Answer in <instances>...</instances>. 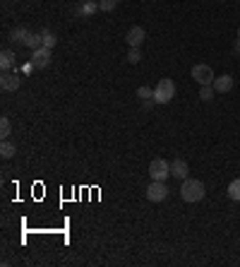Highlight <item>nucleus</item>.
<instances>
[{"label":"nucleus","mask_w":240,"mask_h":267,"mask_svg":"<svg viewBox=\"0 0 240 267\" xmlns=\"http://www.w3.org/2000/svg\"><path fill=\"white\" fill-rule=\"evenodd\" d=\"M204 195H207V188H204V183L197 181V178H190V176H187L183 181V186H180V197H183L185 202H190V204L202 202Z\"/></svg>","instance_id":"f257e3e1"},{"label":"nucleus","mask_w":240,"mask_h":267,"mask_svg":"<svg viewBox=\"0 0 240 267\" xmlns=\"http://www.w3.org/2000/svg\"><path fill=\"white\" fill-rule=\"evenodd\" d=\"M176 96V82L173 79H159V85H156V89H154V101L156 104H168L171 99Z\"/></svg>","instance_id":"f03ea898"},{"label":"nucleus","mask_w":240,"mask_h":267,"mask_svg":"<svg viewBox=\"0 0 240 267\" xmlns=\"http://www.w3.org/2000/svg\"><path fill=\"white\" fill-rule=\"evenodd\" d=\"M168 176H171V164H168L166 159L156 157V159L149 161V178H152V181H163L166 183Z\"/></svg>","instance_id":"7ed1b4c3"},{"label":"nucleus","mask_w":240,"mask_h":267,"mask_svg":"<svg viewBox=\"0 0 240 267\" xmlns=\"http://www.w3.org/2000/svg\"><path fill=\"white\" fill-rule=\"evenodd\" d=\"M190 75H192V79H195V82H200V87L202 85H214V79H216L214 70H211L207 63H197L195 68H192Z\"/></svg>","instance_id":"20e7f679"},{"label":"nucleus","mask_w":240,"mask_h":267,"mask_svg":"<svg viewBox=\"0 0 240 267\" xmlns=\"http://www.w3.org/2000/svg\"><path fill=\"white\" fill-rule=\"evenodd\" d=\"M168 197V186L163 181H152L147 188V200L149 202H163Z\"/></svg>","instance_id":"39448f33"},{"label":"nucleus","mask_w":240,"mask_h":267,"mask_svg":"<svg viewBox=\"0 0 240 267\" xmlns=\"http://www.w3.org/2000/svg\"><path fill=\"white\" fill-rule=\"evenodd\" d=\"M51 55H53V48H46V46L36 48V51L32 53V68H36V70H46L48 65H51Z\"/></svg>","instance_id":"423d86ee"},{"label":"nucleus","mask_w":240,"mask_h":267,"mask_svg":"<svg viewBox=\"0 0 240 267\" xmlns=\"http://www.w3.org/2000/svg\"><path fill=\"white\" fill-rule=\"evenodd\" d=\"M99 12V3L96 0H80L75 8H72V15L80 17V19H84V17H91Z\"/></svg>","instance_id":"0eeeda50"},{"label":"nucleus","mask_w":240,"mask_h":267,"mask_svg":"<svg viewBox=\"0 0 240 267\" xmlns=\"http://www.w3.org/2000/svg\"><path fill=\"white\" fill-rule=\"evenodd\" d=\"M19 85H22V77L19 75H12V72H3L0 75V87H3V92H17L19 89Z\"/></svg>","instance_id":"6e6552de"},{"label":"nucleus","mask_w":240,"mask_h":267,"mask_svg":"<svg viewBox=\"0 0 240 267\" xmlns=\"http://www.w3.org/2000/svg\"><path fill=\"white\" fill-rule=\"evenodd\" d=\"M187 173H190V166H187V161H185V159H173V161H171V176H173V178H178V181H185V178H187Z\"/></svg>","instance_id":"1a4fd4ad"},{"label":"nucleus","mask_w":240,"mask_h":267,"mask_svg":"<svg viewBox=\"0 0 240 267\" xmlns=\"http://www.w3.org/2000/svg\"><path fill=\"white\" fill-rule=\"evenodd\" d=\"M144 39H147V32H144V27H130L128 32V44L130 48H139L144 44Z\"/></svg>","instance_id":"9d476101"},{"label":"nucleus","mask_w":240,"mask_h":267,"mask_svg":"<svg viewBox=\"0 0 240 267\" xmlns=\"http://www.w3.org/2000/svg\"><path fill=\"white\" fill-rule=\"evenodd\" d=\"M214 89H216V94H228L233 89V77L231 75H221V77H216L214 79Z\"/></svg>","instance_id":"9b49d317"},{"label":"nucleus","mask_w":240,"mask_h":267,"mask_svg":"<svg viewBox=\"0 0 240 267\" xmlns=\"http://www.w3.org/2000/svg\"><path fill=\"white\" fill-rule=\"evenodd\" d=\"M29 36H32V32H29L27 27H15V29H12V34H10V39L15 41V44H19V46H27Z\"/></svg>","instance_id":"f8f14e48"},{"label":"nucleus","mask_w":240,"mask_h":267,"mask_svg":"<svg viewBox=\"0 0 240 267\" xmlns=\"http://www.w3.org/2000/svg\"><path fill=\"white\" fill-rule=\"evenodd\" d=\"M15 58L17 55L12 53V51H3V53H0V68H3V72H10L15 68Z\"/></svg>","instance_id":"ddd939ff"},{"label":"nucleus","mask_w":240,"mask_h":267,"mask_svg":"<svg viewBox=\"0 0 240 267\" xmlns=\"http://www.w3.org/2000/svg\"><path fill=\"white\" fill-rule=\"evenodd\" d=\"M10 135H12V123H10L8 116H3V118H0V137H3V140H8Z\"/></svg>","instance_id":"4468645a"},{"label":"nucleus","mask_w":240,"mask_h":267,"mask_svg":"<svg viewBox=\"0 0 240 267\" xmlns=\"http://www.w3.org/2000/svg\"><path fill=\"white\" fill-rule=\"evenodd\" d=\"M15 145L12 142H8V140H3V145H0V157L3 159H10V157H15Z\"/></svg>","instance_id":"2eb2a0df"},{"label":"nucleus","mask_w":240,"mask_h":267,"mask_svg":"<svg viewBox=\"0 0 240 267\" xmlns=\"http://www.w3.org/2000/svg\"><path fill=\"white\" fill-rule=\"evenodd\" d=\"M214 94H216L214 85H202L200 87V99H202V101H211V99H214Z\"/></svg>","instance_id":"dca6fc26"},{"label":"nucleus","mask_w":240,"mask_h":267,"mask_svg":"<svg viewBox=\"0 0 240 267\" xmlns=\"http://www.w3.org/2000/svg\"><path fill=\"white\" fill-rule=\"evenodd\" d=\"M228 197H231L233 202H240V178L231 181V186H228Z\"/></svg>","instance_id":"f3484780"},{"label":"nucleus","mask_w":240,"mask_h":267,"mask_svg":"<svg viewBox=\"0 0 240 267\" xmlns=\"http://www.w3.org/2000/svg\"><path fill=\"white\" fill-rule=\"evenodd\" d=\"M118 8V0H99V10L101 12H113Z\"/></svg>","instance_id":"a211bd4d"},{"label":"nucleus","mask_w":240,"mask_h":267,"mask_svg":"<svg viewBox=\"0 0 240 267\" xmlns=\"http://www.w3.org/2000/svg\"><path fill=\"white\" fill-rule=\"evenodd\" d=\"M43 46V41H41V34H32L29 36V41H27V48H32V51H36V48Z\"/></svg>","instance_id":"6ab92c4d"},{"label":"nucleus","mask_w":240,"mask_h":267,"mask_svg":"<svg viewBox=\"0 0 240 267\" xmlns=\"http://www.w3.org/2000/svg\"><path fill=\"white\" fill-rule=\"evenodd\" d=\"M41 41H43V46H46V48H53L58 39H56V36H53L51 32H41Z\"/></svg>","instance_id":"aec40b11"},{"label":"nucleus","mask_w":240,"mask_h":267,"mask_svg":"<svg viewBox=\"0 0 240 267\" xmlns=\"http://www.w3.org/2000/svg\"><path fill=\"white\" fill-rule=\"evenodd\" d=\"M137 96H139V101L154 99V89H149V87H139V89H137Z\"/></svg>","instance_id":"412c9836"},{"label":"nucleus","mask_w":240,"mask_h":267,"mask_svg":"<svg viewBox=\"0 0 240 267\" xmlns=\"http://www.w3.org/2000/svg\"><path fill=\"white\" fill-rule=\"evenodd\" d=\"M128 60L132 65H137L139 60H142V51H139V48H130V51H128Z\"/></svg>","instance_id":"4be33fe9"},{"label":"nucleus","mask_w":240,"mask_h":267,"mask_svg":"<svg viewBox=\"0 0 240 267\" xmlns=\"http://www.w3.org/2000/svg\"><path fill=\"white\" fill-rule=\"evenodd\" d=\"M154 104H156V101H154V99H147V101H142L144 111H149V109H152V106H154Z\"/></svg>","instance_id":"5701e85b"},{"label":"nucleus","mask_w":240,"mask_h":267,"mask_svg":"<svg viewBox=\"0 0 240 267\" xmlns=\"http://www.w3.org/2000/svg\"><path fill=\"white\" fill-rule=\"evenodd\" d=\"M233 53L235 55H240V36L235 39V44H233Z\"/></svg>","instance_id":"b1692460"}]
</instances>
